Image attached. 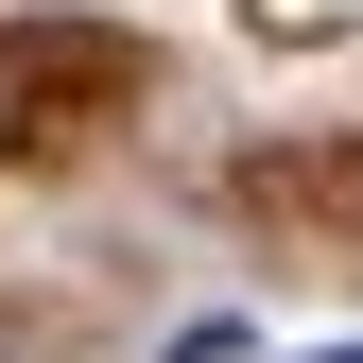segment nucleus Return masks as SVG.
Returning <instances> with one entry per match:
<instances>
[{
  "label": "nucleus",
  "instance_id": "nucleus-2",
  "mask_svg": "<svg viewBox=\"0 0 363 363\" xmlns=\"http://www.w3.org/2000/svg\"><path fill=\"white\" fill-rule=\"evenodd\" d=\"M0 363H18V346H0Z\"/></svg>",
  "mask_w": 363,
  "mask_h": 363
},
{
  "label": "nucleus",
  "instance_id": "nucleus-1",
  "mask_svg": "<svg viewBox=\"0 0 363 363\" xmlns=\"http://www.w3.org/2000/svg\"><path fill=\"white\" fill-rule=\"evenodd\" d=\"M329 363H363V346H329Z\"/></svg>",
  "mask_w": 363,
  "mask_h": 363
}]
</instances>
